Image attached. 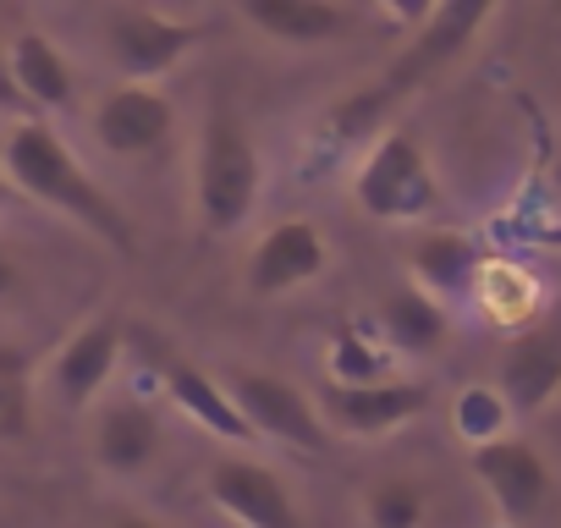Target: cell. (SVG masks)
<instances>
[{
    "label": "cell",
    "mask_w": 561,
    "mask_h": 528,
    "mask_svg": "<svg viewBox=\"0 0 561 528\" xmlns=\"http://www.w3.org/2000/svg\"><path fill=\"white\" fill-rule=\"evenodd\" d=\"M506 424H512V408H506V397H501L495 386H462V391H457V402H451V429H457V440L484 446V440L506 435Z\"/></svg>",
    "instance_id": "obj_24"
},
{
    "label": "cell",
    "mask_w": 561,
    "mask_h": 528,
    "mask_svg": "<svg viewBox=\"0 0 561 528\" xmlns=\"http://www.w3.org/2000/svg\"><path fill=\"white\" fill-rule=\"evenodd\" d=\"M539 242H550V248H561V226H545V231H539Z\"/></svg>",
    "instance_id": "obj_28"
},
{
    "label": "cell",
    "mask_w": 561,
    "mask_h": 528,
    "mask_svg": "<svg viewBox=\"0 0 561 528\" xmlns=\"http://www.w3.org/2000/svg\"><path fill=\"white\" fill-rule=\"evenodd\" d=\"M314 408L325 418L331 435H353V440H375V435H391L413 418L430 413V386L424 380H369V386H320L314 391Z\"/></svg>",
    "instance_id": "obj_7"
},
{
    "label": "cell",
    "mask_w": 561,
    "mask_h": 528,
    "mask_svg": "<svg viewBox=\"0 0 561 528\" xmlns=\"http://www.w3.org/2000/svg\"><path fill=\"white\" fill-rule=\"evenodd\" d=\"M259 193H264V160L231 100H215L193 138V215L209 237H231L259 209Z\"/></svg>",
    "instance_id": "obj_3"
},
{
    "label": "cell",
    "mask_w": 561,
    "mask_h": 528,
    "mask_svg": "<svg viewBox=\"0 0 561 528\" xmlns=\"http://www.w3.org/2000/svg\"><path fill=\"white\" fill-rule=\"evenodd\" d=\"M198 45H204L198 23H182V18H165V12H149V7H122L105 23V56L122 72V83H160Z\"/></svg>",
    "instance_id": "obj_6"
},
{
    "label": "cell",
    "mask_w": 561,
    "mask_h": 528,
    "mask_svg": "<svg viewBox=\"0 0 561 528\" xmlns=\"http://www.w3.org/2000/svg\"><path fill=\"white\" fill-rule=\"evenodd\" d=\"M424 517H430V490L408 473L375 479L364 490V523L369 528H424Z\"/></svg>",
    "instance_id": "obj_23"
},
{
    "label": "cell",
    "mask_w": 561,
    "mask_h": 528,
    "mask_svg": "<svg viewBox=\"0 0 561 528\" xmlns=\"http://www.w3.org/2000/svg\"><path fill=\"white\" fill-rule=\"evenodd\" d=\"M501 331H523L528 320L545 314V287L528 264H512V259H484L479 276H473V292H468Z\"/></svg>",
    "instance_id": "obj_20"
},
{
    "label": "cell",
    "mask_w": 561,
    "mask_h": 528,
    "mask_svg": "<svg viewBox=\"0 0 561 528\" xmlns=\"http://www.w3.org/2000/svg\"><path fill=\"white\" fill-rule=\"evenodd\" d=\"M550 12H556V18H561V0H550Z\"/></svg>",
    "instance_id": "obj_31"
},
{
    "label": "cell",
    "mask_w": 561,
    "mask_h": 528,
    "mask_svg": "<svg viewBox=\"0 0 561 528\" xmlns=\"http://www.w3.org/2000/svg\"><path fill=\"white\" fill-rule=\"evenodd\" d=\"M34 435V358L0 342V446H23Z\"/></svg>",
    "instance_id": "obj_21"
},
{
    "label": "cell",
    "mask_w": 561,
    "mask_h": 528,
    "mask_svg": "<svg viewBox=\"0 0 561 528\" xmlns=\"http://www.w3.org/2000/svg\"><path fill=\"white\" fill-rule=\"evenodd\" d=\"M468 468H473V479L484 484V495H490V506L506 517V523H528V517H539L545 512V501H550V462L528 446V440H517V435H495V440H484V446H468Z\"/></svg>",
    "instance_id": "obj_11"
},
{
    "label": "cell",
    "mask_w": 561,
    "mask_h": 528,
    "mask_svg": "<svg viewBox=\"0 0 561 528\" xmlns=\"http://www.w3.org/2000/svg\"><path fill=\"white\" fill-rule=\"evenodd\" d=\"M375 7H380V18H391L397 28H408V34H413V28L435 12V0H375Z\"/></svg>",
    "instance_id": "obj_25"
},
{
    "label": "cell",
    "mask_w": 561,
    "mask_h": 528,
    "mask_svg": "<svg viewBox=\"0 0 561 528\" xmlns=\"http://www.w3.org/2000/svg\"><path fill=\"white\" fill-rule=\"evenodd\" d=\"M89 127H94V144H100L105 154H116V160H144V154H154V149L176 133V105H171V94H160L154 83H116V89L94 105Z\"/></svg>",
    "instance_id": "obj_13"
},
{
    "label": "cell",
    "mask_w": 561,
    "mask_h": 528,
    "mask_svg": "<svg viewBox=\"0 0 561 528\" xmlns=\"http://www.w3.org/2000/svg\"><path fill=\"white\" fill-rule=\"evenodd\" d=\"M160 413L138 397H116L94 413V435H89V451L94 462L111 473V479H138L154 457H160Z\"/></svg>",
    "instance_id": "obj_14"
},
{
    "label": "cell",
    "mask_w": 561,
    "mask_h": 528,
    "mask_svg": "<svg viewBox=\"0 0 561 528\" xmlns=\"http://www.w3.org/2000/svg\"><path fill=\"white\" fill-rule=\"evenodd\" d=\"M18 292V264H12V253L7 248H0V303H7Z\"/></svg>",
    "instance_id": "obj_26"
},
{
    "label": "cell",
    "mask_w": 561,
    "mask_h": 528,
    "mask_svg": "<svg viewBox=\"0 0 561 528\" xmlns=\"http://www.w3.org/2000/svg\"><path fill=\"white\" fill-rule=\"evenodd\" d=\"M154 375H160L171 408H182L198 429H209L215 440H253L237 402H231V391H226V380H215L209 369L187 364L176 347H154Z\"/></svg>",
    "instance_id": "obj_15"
},
{
    "label": "cell",
    "mask_w": 561,
    "mask_h": 528,
    "mask_svg": "<svg viewBox=\"0 0 561 528\" xmlns=\"http://www.w3.org/2000/svg\"><path fill=\"white\" fill-rule=\"evenodd\" d=\"M408 264H413V287H424L430 298L451 303V298H468L473 292V276H479L484 253H479V242L468 231L430 226V231H419Z\"/></svg>",
    "instance_id": "obj_17"
},
{
    "label": "cell",
    "mask_w": 561,
    "mask_h": 528,
    "mask_svg": "<svg viewBox=\"0 0 561 528\" xmlns=\"http://www.w3.org/2000/svg\"><path fill=\"white\" fill-rule=\"evenodd\" d=\"M226 391L248 424V435H264L287 451H304V457H325L336 446V435L325 429L320 408H314V391L293 386L287 375H270V369H231L226 375Z\"/></svg>",
    "instance_id": "obj_5"
},
{
    "label": "cell",
    "mask_w": 561,
    "mask_h": 528,
    "mask_svg": "<svg viewBox=\"0 0 561 528\" xmlns=\"http://www.w3.org/2000/svg\"><path fill=\"white\" fill-rule=\"evenodd\" d=\"M556 193H561V160H556Z\"/></svg>",
    "instance_id": "obj_30"
},
{
    "label": "cell",
    "mask_w": 561,
    "mask_h": 528,
    "mask_svg": "<svg viewBox=\"0 0 561 528\" xmlns=\"http://www.w3.org/2000/svg\"><path fill=\"white\" fill-rule=\"evenodd\" d=\"M353 204L369 220H386V226H408V220L435 215L440 182H435V165H430L424 144L408 127H380L369 138V154L353 176Z\"/></svg>",
    "instance_id": "obj_4"
},
{
    "label": "cell",
    "mask_w": 561,
    "mask_h": 528,
    "mask_svg": "<svg viewBox=\"0 0 561 528\" xmlns=\"http://www.w3.org/2000/svg\"><path fill=\"white\" fill-rule=\"evenodd\" d=\"M495 391L506 397L512 418H534L561 397V303L512 331L495 369Z\"/></svg>",
    "instance_id": "obj_8"
},
{
    "label": "cell",
    "mask_w": 561,
    "mask_h": 528,
    "mask_svg": "<svg viewBox=\"0 0 561 528\" xmlns=\"http://www.w3.org/2000/svg\"><path fill=\"white\" fill-rule=\"evenodd\" d=\"M122 347H127V336H122V320H116V314L83 320V325L56 347V358H50V375H45L50 397H56L67 413H83V408L116 380Z\"/></svg>",
    "instance_id": "obj_12"
},
{
    "label": "cell",
    "mask_w": 561,
    "mask_h": 528,
    "mask_svg": "<svg viewBox=\"0 0 561 528\" xmlns=\"http://www.w3.org/2000/svg\"><path fill=\"white\" fill-rule=\"evenodd\" d=\"M7 204H12V182H7V176H0V209H7Z\"/></svg>",
    "instance_id": "obj_29"
},
{
    "label": "cell",
    "mask_w": 561,
    "mask_h": 528,
    "mask_svg": "<svg viewBox=\"0 0 561 528\" xmlns=\"http://www.w3.org/2000/svg\"><path fill=\"white\" fill-rule=\"evenodd\" d=\"M204 495L237 528H304V512H298L287 479L253 457H215L204 473Z\"/></svg>",
    "instance_id": "obj_10"
},
{
    "label": "cell",
    "mask_w": 561,
    "mask_h": 528,
    "mask_svg": "<svg viewBox=\"0 0 561 528\" xmlns=\"http://www.w3.org/2000/svg\"><path fill=\"white\" fill-rule=\"evenodd\" d=\"M325 375H331V386H369V380H386V375H391V347H386L380 336H369L364 325H347V331L331 336Z\"/></svg>",
    "instance_id": "obj_22"
},
{
    "label": "cell",
    "mask_w": 561,
    "mask_h": 528,
    "mask_svg": "<svg viewBox=\"0 0 561 528\" xmlns=\"http://www.w3.org/2000/svg\"><path fill=\"white\" fill-rule=\"evenodd\" d=\"M111 528H165V523H154V517H144V512H122Z\"/></svg>",
    "instance_id": "obj_27"
},
{
    "label": "cell",
    "mask_w": 561,
    "mask_h": 528,
    "mask_svg": "<svg viewBox=\"0 0 561 528\" xmlns=\"http://www.w3.org/2000/svg\"><path fill=\"white\" fill-rule=\"evenodd\" d=\"M237 12L287 50H320L353 28L342 0H237Z\"/></svg>",
    "instance_id": "obj_16"
},
{
    "label": "cell",
    "mask_w": 561,
    "mask_h": 528,
    "mask_svg": "<svg viewBox=\"0 0 561 528\" xmlns=\"http://www.w3.org/2000/svg\"><path fill=\"white\" fill-rule=\"evenodd\" d=\"M495 7H501V0H435V12L413 28V39L397 50V61L380 78H369L364 89H353L347 100L331 105L325 138L331 144H369L380 127H391V116L413 94H424L446 67L462 61V50L484 34V23L495 18Z\"/></svg>",
    "instance_id": "obj_1"
},
{
    "label": "cell",
    "mask_w": 561,
    "mask_h": 528,
    "mask_svg": "<svg viewBox=\"0 0 561 528\" xmlns=\"http://www.w3.org/2000/svg\"><path fill=\"white\" fill-rule=\"evenodd\" d=\"M331 264V242L314 220L293 215V220H275L253 253H248V271H242V287L253 298H287L298 287H314Z\"/></svg>",
    "instance_id": "obj_9"
},
{
    "label": "cell",
    "mask_w": 561,
    "mask_h": 528,
    "mask_svg": "<svg viewBox=\"0 0 561 528\" xmlns=\"http://www.w3.org/2000/svg\"><path fill=\"white\" fill-rule=\"evenodd\" d=\"M0 176L12 182V193H23L28 204L83 226L89 237H100L105 248L116 253H138V226L133 215L89 176V165L67 149V138L28 116V122H12V133L0 138Z\"/></svg>",
    "instance_id": "obj_2"
},
{
    "label": "cell",
    "mask_w": 561,
    "mask_h": 528,
    "mask_svg": "<svg viewBox=\"0 0 561 528\" xmlns=\"http://www.w3.org/2000/svg\"><path fill=\"white\" fill-rule=\"evenodd\" d=\"M451 336V314L440 298H430L424 287H391L380 298V342L391 353H408V358H424L435 347H446Z\"/></svg>",
    "instance_id": "obj_19"
},
{
    "label": "cell",
    "mask_w": 561,
    "mask_h": 528,
    "mask_svg": "<svg viewBox=\"0 0 561 528\" xmlns=\"http://www.w3.org/2000/svg\"><path fill=\"white\" fill-rule=\"evenodd\" d=\"M7 78L34 111H67L78 94V78H72V61L61 56V45L34 28L7 45Z\"/></svg>",
    "instance_id": "obj_18"
}]
</instances>
